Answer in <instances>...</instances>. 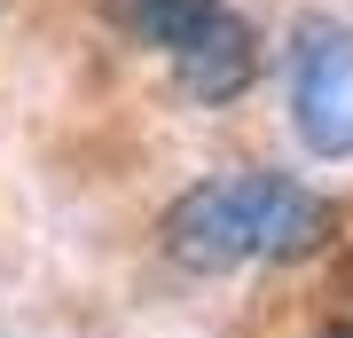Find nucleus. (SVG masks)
Wrapping results in <instances>:
<instances>
[{"mask_svg": "<svg viewBox=\"0 0 353 338\" xmlns=\"http://www.w3.org/2000/svg\"><path fill=\"white\" fill-rule=\"evenodd\" d=\"M338 213L290 173H220L165 205L157 244L189 276H228L243 260H306L330 244Z\"/></svg>", "mask_w": 353, "mask_h": 338, "instance_id": "f257e3e1", "label": "nucleus"}, {"mask_svg": "<svg viewBox=\"0 0 353 338\" xmlns=\"http://www.w3.org/2000/svg\"><path fill=\"white\" fill-rule=\"evenodd\" d=\"M173 79H181L196 102H236V95L259 79V39H252V24H243V16H228L204 48H189V55L173 63Z\"/></svg>", "mask_w": 353, "mask_h": 338, "instance_id": "7ed1b4c3", "label": "nucleus"}, {"mask_svg": "<svg viewBox=\"0 0 353 338\" xmlns=\"http://www.w3.org/2000/svg\"><path fill=\"white\" fill-rule=\"evenodd\" d=\"M110 16H118V32H134V39H150V48H165V55H189V48H204L228 16V0H110Z\"/></svg>", "mask_w": 353, "mask_h": 338, "instance_id": "20e7f679", "label": "nucleus"}, {"mask_svg": "<svg viewBox=\"0 0 353 338\" xmlns=\"http://www.w3.org/2000/svg\"><path fill=\"white\" fill-rule=\"evenodd\" d=\"M290 118L314 158H353V32L330 16L290 32Z\"/></svg>", "mask_w": 353, "mask_h": 338, "instance_id": "f03ea898", "label": "nucleus"}, {"mask_svg": "<svg viewBox=\"0 0 353 338\" xmlns=\"http://www.w3.org/2000/svg\"><path fill=\"white\" fill-rule=\"evenodd\" d=\"M314 338H353V323H322V330H314Z\"/></svg>", "mask_w": 353, "mask_h": 338, "instance_id": "39448f33", "label": "nucleus"}]
</instances>
